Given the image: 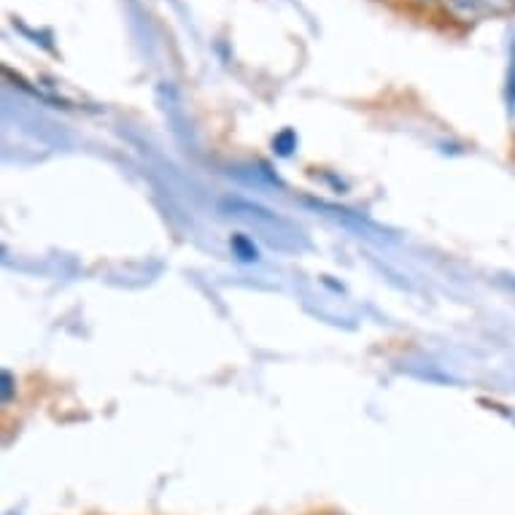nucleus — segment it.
Segmentation results:
<instances>
[{
	"instance_id": "7",
	"label": "nucleus",
	"mask_w": 515,
	"mask_h": 515,
	"mask_svg": "<svg viewBox=\"0 0 515 515\" xmlns=\"http://www.w3.org/2000/svg\"><path fill=\"white\" fill-rule=\"evenodd\" d=\"M510 286H513V289H515V278H513V281H510Z\"/></svg>"
},
{
	"instance_id": "3",
	"label": "nucleus",
	"mask_w": 515,
	"mask_h": 515,
	"mask_svg": "<svg viewBox=\"0 0 515 515\" xmlns=\"http://www.w3.org/2000/svg\"><path fill=\"white\" fill-rule=\"evenodd\" d=\"M0 383H3V405H9L11 400H14V386H17V381H14V375L9 373V370H3L0 373Z\"/></svg>"
},
{
	"instance_id": "6",
	"label": "nucleus",
	"mask_w": 515,
	"mask_h": 515,
	"mask_svg": "<svg viewBox=\"0 0 515 515\" xmlns=\"http://www.w3.org/2000/svg\"><path fill=\"white\" fill-rule=\"evenodd\" d=\"M327 515H346V513H327Z\"/></svg>"
},
{
	"instance_id": "2",
	"label": "nucleus",
	"mask_w": 515,
	"mask_h": 515,
	"mask_svg": "<svg viewBox=\"0 0 515 515\" xmlns=\"http://www.w3.org/2000/svg\"><path fill=\"white\" fill-rule=\"evenodd\" d=\"M232 249L238 251V257L246 259V262H251V259H257V249H254V246H251V243L246 238H235V240H232Z\"/></svg>"
},
{
	"instance_id": "5",
	"label": "nucleus",
	"mask_w": 515,
	"mask_h": 515,
	"mask_svg": "<svg viewBox=\"0 0 515 515\" xmlns=\"http://www.w3.org/2000/svg\"><path fill=\"white\" fill-rule=\"evenodd\" d=\"M410 3H416V6H432L437 0H410Z\"/></svg>"
},
{
	"instance_id": "1",
	"label": "nucleus",
	"mask_w": 515,
	"mask_h": 515,
	"mask_svg": "<svg viewBox=\"0 0 515 515\" xmlns=\"http://www.w3.org/2000/svg\"><path fill=\"white\" fill-rule=\"evenodd\" d=\"M448 11H451L456 19L475 22V19L513 14L515 0H448Z\"/></svg>"
},
{
	"instance_id": "4",
	"label": "nucleus",
	"mask_w": 515,
	"mask_h": 515,
	"mask_svg": "<svg viewBox=\"0 0 515 515\" xmlns=\"http://www.w3.org/2000/svg\"><path fill=\"white\" fill-rule=\"evenodd\" d=\"M276 149H278V154H289V151L294 149V133H289V130H286V133L278 135Z\"/></svg>"
}]
</instances>
